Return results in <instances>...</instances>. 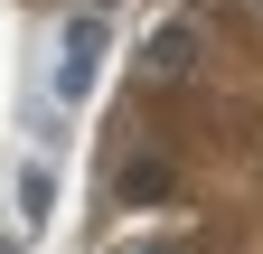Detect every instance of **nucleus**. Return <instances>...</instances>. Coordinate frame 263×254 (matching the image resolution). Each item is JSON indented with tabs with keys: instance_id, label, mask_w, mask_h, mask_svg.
I'll use <instances>...</instances> for the list:
<instances>
[{
	"instance_id": "nucleus-1",
	"label": "nucleus",
	"mask_w": 263,
	"mask_h": 254,
	"mask_svg": "<svg viewBox=\"0 0 263 254\" xmlns=\"http://www.w3.org/2000/svg\"><path fill=\"white\" fill-rule=\"evenodd\" d=\"M94 66H104V10L66 19V38H57V94H66V104L94 94Z\"/></svg>"
},
{
	"instance_id": "nucleus-2",
	"label": "nucleus",
	"mask_w": 263,
	"mask_h": 254,
	"mask_svg": "<svg viewBox=\"0 0 263 254\" xmlns=\"http://www.w3.org/2000/svg\"><path fill=\"white\" fill-rule=\"evenodd\" d=\"M141 66H151V76H188V66H197V28H188V19H170V28H151Z\"/></svg>"
},
{
	"instance_id": "nucleus-3",
	"label": "nucleus",
	"mask_w": 263,
	"mask_h": 254,
	"mask_svg": "<svg viewBox=\"0 0 263 254\" xmlns=\"http://www.w3.org/2000/svg\"><path fill=\"white\" fill-rule=\"evenodd\" d=\"M47 207H57V179H47V160H28V170H19V216L38 226Z\"/></svg>"
},
{
	"instance_id": "nucleus-4",
	"label": "nucleus",
	"mask_w": 263,
	"mask_h": 254,
	"mask_svg": "<svg viewBox=\"0 0 263 254\" xmlns=\"http://www.w3.org/2000/svg\"><path fill=\"white\" fill-rule=\"evenodd\" d=\"M160 188H170L160 160H132V170H122V198H160Z\"/></svg>"
},
{
	"instance_id": "nucleus-5",
	"label": "nucleus",
	"mask_w": 263,
	"mask_h": 254,
	"mask_svg": "<svg viewBox=\"0 0 263 254\" xmlns=\"http://www.w3.org/2000/svg\"><path fill=\"white\" fill-rule=\"evenodd\" d=\"M0 254H19V235H0Z\"/></svg>"
},
{
	"instance_id": "nucleus-6",
	"label": "nucleus",
	"mask_w": 263,
	"mask_h": 254,
	"mask_svg": "<svg viewBox=\"0 0 263 254\" xmlns=\"http://www.w3.org/2000/svg\"><path fill=\"white\" fill-rule=\"evenodd\" d=\"M141 254H170V245H141Z\"/></svg>"
},
{
	"instance_id": "nucleus-7",
	"label": "nucleus",
	"mask_w": 263,
	"mask_h": 254,
	"mask_svg": "<svg viewBox=\"0 0 263 254\" xmlns=\"http://www.w3.org/2000/svg\"><path fill=\"white\" fill-rule=\"evenodd\" d=\"M94 10H104V0H94Z\"/></svg>"
}]
</instances>
